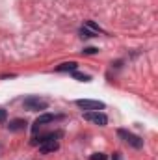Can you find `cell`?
Here are the masks:
<instances>
[{
	"label": "cell",
	"instance_id": "6da1fadb",
	"mask_svg": "<svg viewBox=\"0 0 158 160\" xmlns=\"http://www.w3.org/2000/svg\"><path fill=\"white\" fill-rule=\"evenodd\" d=\"M22 106L28 112H39V110H47L48 108V101L41 99V97H36V95H30V97H26L22 101Z\"/></svg>",
	"mask_w": 158,
	"mask_h": 160
},
{
	"label": "cell",
	"instance_id": "7a4b0ae2",
	"mask_svg": "<svg viewBox=\"0 0 158 160\" xmlns=\"http://www.w3.org/2000/svg\"><path fill=\"white\" fill-rule=\"evenodd\" d=\"M117 136L126 143V145H130V147H134V149H141V147H143V140H141L140 136H136L134 132L126 130V128H119Z\"/></svg>",
	"mask_w": 158,
	"mask_h": 160
},
{
	"label": "cell",
	"instance_id": "3957f363",
	"mask_svg": "<svg viewBox=\"0 0 158 160\" xmlns=\"http://www.w3.org/2000/svg\"><path fill=\"white\" fill-rule=\"evenodd\" d=\"M77 106L82 110H87V112H101L106 104L102 101H91V99H78L77 101Z\"/></svg>",
	"mask_w": 158,
	"mask_h": 160
},
{
	"label": "cell",
	"instance_id": "277c9868",
	"mask_svg": "<svg viewBox=\"0 0 158 160\" xmlns=\"http://www.w3.org/2000/svg\"><path fill=\"white\" fill-rule=\"evenodd\" d=\"M84 119L91 121V123H95V125H99V127H106V125H108V118H106V114H102V112H86V114H84Z\"/></svg>",
	"mask_w": 158,
	"mask_h": 160
},
{
	"label": "cell",
	"instance_id": "5b68a950",
	"mask_svg": "<svg viewBox=\"0 0 158 160\" xmlns=\"http://www.w3.org/2000/svg\"><path fill=\"white\" fill-rule=\"evenodd\" d=\"M60 116H52V114H43V116H39L37 119L34 121V127H32V130L34 132H37L39 130V127H43V125H47V123H52L54 119H58Z\"/></svg>",
	"mask_w": 158,
	"mask_h": 160
},
{
	"label": "cell",
	"instance_id": "8992f818",
	"mask_svg": "<svg viewBox=\"0 0 158 160\" xmlns=\"http://www.w3.org/2000/svg\"><path fill=\"white\" fill-rule=\"evenodd\" d=\"M62 136H63V132H62V130L48 132V134H45V136H39V138L32 140V143H34V145H41V143H45V142H52V140H58V138H62Z\"/></svg>",
	"mask_w": 158,
	"mask_h": 160
},
{
	"label": "cell",
	"instance_id": "52a82bcc",
	"mask_svg": "<svg viewBox=\"0 0 158 160\" xmlns=\"http://www.w3.org/2000/svg\"><path fill=\"white\" fill-rule=\"evenodd\" d=\"M60 149V143L56 142V140H52V142H45V143H41L39 145V153L41 155H48V153H54V151H58Z\"/></svg>",
	"mask_w": 158,
	"mask_h": 160
},
{
	"label": "cell",
	"instance_id": "ba28073f",
	"mask_svg": "<svg viewBox=\"0 0 158 160\" xmlns=\"http://www.w3.org/2000/svg\"><path fill=\"white\" fill-rule=\"evenodd\" d=\"M77 69H78V63H77V62H65V63H62V65L56 67L58 73H73V71H77Z\"/></svg>",
	"mask_w": 158,
	"mask_h": 160
},
{
	"label": "cell",
	"instance_id": "9c48e42d",
	"mask_svg": "<svg viewBox=\"0 0 158 160\" xmlns=\"http://www.w3.org/2000/svg\"><path fill=\"white\" fill-rule=\"evenodd\" d=\"M24 128H26V121L24 119H13L7 125V130H11V132H19V130H24Z\"/></svg>",
	"mask_w": 158,
	"mask_h": 160
},
{
	"label": "cell",
	"instance_id": "30bf717a",
	"mask_svg": "<svg viewBox=\"0 0 158 160\" xmlns=\"http://www.w3.org/2000/svg\"><path fill=\"white\" fill-rule=\"evenodd\" d=\"M97 34L95 32H91L89 28H86V26H82L80 28V38H84V39H87V38H95Z\"/></svg>",
	"mask_w": 158,
	"mask_h": 160
},
{
	"label": "cell",
	"instance_id": "8fae6325",
	"mask_svg": "<svg viewBox=\"0 0 158 160\" xmlns=\"http://www.w3.org/2000/svg\"><path fill=\"white\" fill-rule=\"evenodd\" d=\"M84 26H86V28H89L91 32H95L97 36H99V34L102 32V30H101V28H99V26H97L95 22H91V21H86V22H84Z\"/></svg>",
	"mask_w": 158,
	"mask_h": 160
},
{
	"label": "cell",
	"instance_id": "7c38bea8",
	"mask_svg": "<svg viewBox=\"0 0 158 160\" xmlns=\"http://www.w3.org/2000/svg\"><path fill=\"white\" fill-rule=\"evenodd\" d=\"M73 78L80 80V82H89V80H91L87 75H82V73H77V71H73Z\"/></svg>",
	"mask_w": 158,
	"mask_h": 160
},
{
	"label": "cell",
	"instance_id": "4fadbf2b",
	"mask_svg": "<svg viewBox=\"0 0 158 160\" xmlns=\"http://www.w3.org/2000/svg\"><path fill=\"white\" fill-rule=\"evenodd\" d=\"M89 160H106V155L104 153H93L89 157Z\"/></svg>",
	"mask_w": 158,
	"mask_h": 160
},
{
	"label": "cell",
	"instance_id": "5bb4252c",
	"mask_svg": "<svg viewBox=\"0 0 158 160\" xmlns=\"http://www.w3.org/2000/svg\"><path fill=\"white\" fill-rule=\"evenodd\" d=\"M99 48H95V47H87V48H84V54H95Z\"/></svg>",
	"mask_w": 158,
	"mask_h": 160
},
{
	"label": "cell",
	"instance_id": "9a60e30c",
	"mask_svg": "<svg viewBox=\"0 0 158 160\" xmlns=\"http://www.w3.org/2000/svg\"><path fill=\"white\" fill-rule=\"evenodd\" d=\"M6 118H7V112H6L4 108H0V123H4V121H6Z\"/></svg>",
	"mask_w": 158,
	"mask_h": 160
},
{
	"label": "cell",
	"instance_id": "2e32d148",
	"mask_svg": "<svg viewBox=\"0 0 158 160\" xmlns=\"http://www.w3.org/2000/svg\"><path fill=\"white\" fill-rule=\"evenodd\" d=\"M112 160H121V155H119V153H114V157H112Z\"/></svg>",
	"mask_w": 158,
	"mask_h": 160
}]
</instances>
